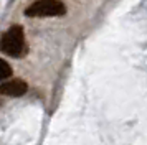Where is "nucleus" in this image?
<instances>
[{
    "label": "nucleus",
    "instance_id": "1",
    "mask_svg": "<svg viewBox=\"0 0 147 145\" xmlns=\"http://www.w3.org/2000/svg\"><path fill=\"white\" fill-rule=\"evenodd\" d=\"M0 51L12 58H22L27 53L25 32L20 25H12L0 38Z\"/></svg>",
    "mask_w": 147,
    "mask_h": 145
},
{
    "label": "nucleus",
    "instance_id": "2",
    "mask_svg": "<svg viewBox=\"0 0 147 145\" xmlns=\"http://www.w3.org/2000/svg\"><path fill=\"white\" fill-rule=\"evenodd\" d=\"M65 13H66V7L60 0H36L25 8V15L32 18L63 17Z\"/></svg>",
    "mask_w": 147,
    "mask_h": 145
},
{
    "label": "nucleus",
    "instance_id": "3",
    "mask_svg": "<svg viewBox=\"0 0 147 145\" xmlns=\"http://www.w3.org/2000/svg\"><path fill=\"white\" fill-rule=\"evenodd\" d=\"M28 91V84L23 79H7L0 84V94L8 97H20Z\"/></svg>",
    "mask_w": 147,
    "mask_h": 145
},
{
    "label": "nucleus",
    "instance_id": "4",
    "mask_svg": "<svg viewBox=\"0 0 147 145\" xmlns=\"http://www.w3.org/2000/svg\"><path fill=\"white\" fill-rule=\"evenodd\" d=\"M12 76V68L5 59L0 58V81H7Z\"/></svg>",
    "mask_w": 147,
    "mask_h": 145
}]
</instances>
